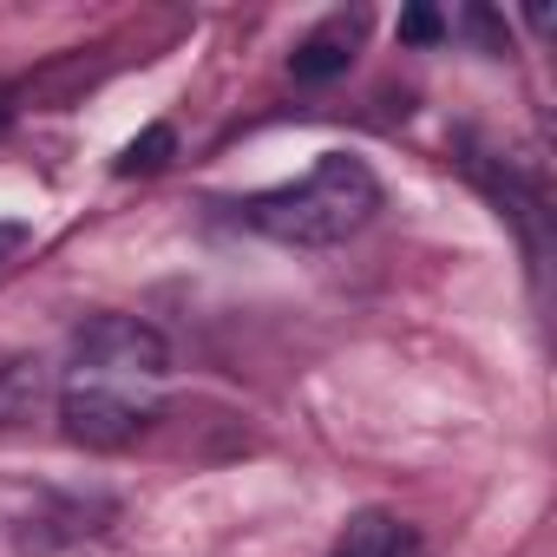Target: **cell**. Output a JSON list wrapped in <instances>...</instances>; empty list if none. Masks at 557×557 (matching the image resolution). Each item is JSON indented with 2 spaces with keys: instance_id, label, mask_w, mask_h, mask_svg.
Instances as JSON below:
<instances>
[{
  "instance_id": "cell-1",
  "label": "cell",
  "mask_w": 557,
  "mask_h": 557,
  "mask_svg": "<svg viewBox=\"0 0 557 557\" xmlns=\"http://www.w3.org/2000/svg\"><path fill=\"white\" fill-rule=\"evenodd\" d=\"M374 210H381V177L348 151H322L296 184H275L236 203V216L256 236L289 243V249H335L355 230H368Z\"/></svg>"
},
{
  "instance_id": "cell-2",
  "label": "cell",
  "mask_w": 557,
  "mask_h": 557,
  "mask_svg": "<svg viewBox=\"0 0 557 557\" xmlns=\"http://www.w3.org/2000/svg\"><path fill=\"white\" fill-rule=\"evenodd\" d=\"M158 387L151 381H119V374H73L60 381V420L79 446H132L158 420Z\"/></svg>"
},
{
  "instance_id": "cell-3",
  "label": "cell",
  "mask_w": 557,
  "mask_h": 557,
  "mask_svg": "<svg viewBox=\"0 0 557 557\" xmlns=\"http://www.w3.org/2000/svg\"><path fill=\"white\" fill-rule=\"evenodd\" d=\"M73 374H119V381H151L164 387L171 374V348L151 322L138 315H92L79 335H73Z\"/></svg>"
},
{
  "instance_id": "cell-4",
  "label": "cell",
  "mask_w": 557,
  "mask_h": 557,
  "mask_svg": "<svg viewBox=\"0 0 557 557\" xmlns=\"http://www.w3.org/2000/svg\"><path fill=\"white\" fill-rule=\"evenodd\" d=\"M335 557H426V544H420V531H413L407 518L368 505V511H355L348 531L335 537Z\"/></svg>"
},
{
  "instance_id": "cell-5",
  "label": "cell",
  "mask_w": 557,
  "mask_h": 557,
  "mask_svg": "<svg viewBox=\"0 0 557 557\" xmlns=\"http://www.w3.org/2000/svg\"><path fill=\"white\" fill-rule=\"evenodd\" d=\"M355 34H361V14L355 21H335V27H322L315 40H302L296 53H289V73L296 79H335V73H348L355 66Z\"/></svg>"
},
{
  "instance_id": "cell-6",
  "label": "cell",
  "mask_w": 557,
  "mask_h": 557,
  "mask_svg": "<svg viewBox=\"0 0 557 557\" xmlns=\"http://www.w3.org/2000/svg\"><path fill=\"white\" fill-rule=\"evenodd\" d=\"M40 400V368L34 361H0V426L21 420Z\"/></svg>"
},
{
  "instance_id": "cell-7",
  "label": "cell",
  "mask_w": 557,
  "mask_h": 557,
  "mask_svg": "<svg viewBox=\"0 0 557 557\" xmlns=\"http://www.w3.org/2000/svg\"><path fill=\"white\" fill-rule=\"evenodd\" d=\"M171 151H177V132H171V125H151V132H138V138L125 145L119 171H125V177H138V171H164Z\"/></svg>"
},
{
  "instance_id": "cell-8",
  "label": "cell",
  "mask_w": 557,
  "mask_h": 557,
  "mask_svg": "<svg viewBox=\"0 0 557 557\" xmlns=\"http://www.w3.org/2000/svg\"><path fill=\"white\" fill-rule=\"evenodd\" d=\"M440 34H446V21H440L433 8H407V14H400V40H413V47H433Z\"/></svg>"
},
{
  "instance_id": "cell-9",
  "label": "cell",
  "mask_w": 557,
  "mask_h": 557,
  "mask_svg": "<svg viewBox=\"0 0 557 557\" xmlns=\"http://www.w3.org/2000/svg\"><path fill=\"white\" fill-rule=\"evenodd\" d=\"M21 243H27V230H21V223H0V249H21Z\"/></svg>"
},
{
  "instance_id": "cell-10",
  "label": "cell",
  "mask_w": 557,
  "mask_h": 557,
  "mask_svg": "<svg viewBox=\"0 0 557 557\" xmlns=\"http://www.w3.org/2000/svg\"><path fill=\"white\" fill-rule=\"evenodd\" d=\"M0 125H8V106H0Z\"/></svg>"
}]
</instances>
